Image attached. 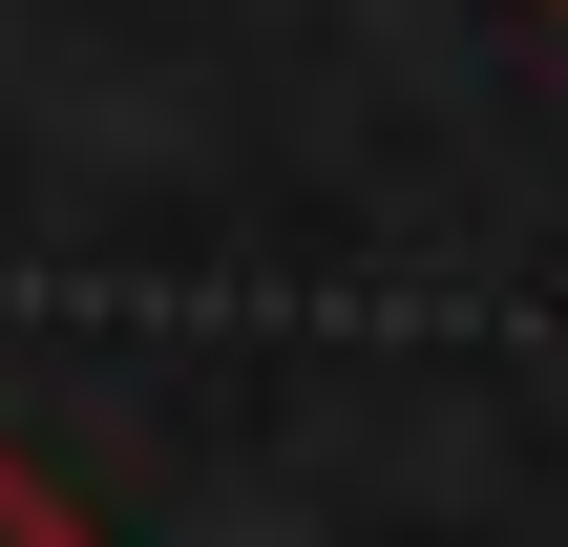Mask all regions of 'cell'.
Here are the masks:
<instances>
[{"label": "cell", "mask_w": 568, "mask_h": 547, "mask_svg": "<svg viewBox=\"0 0 568 547\" xmlns=\"http://www.w3.org/2000/svg\"><path fill=\"white\" fill-rule=\"evenodd\" d=\"M0 547H84V506H63V485H42L21 443H0Z\"/></svg>", "instance_id": "1"}]
</instances>
